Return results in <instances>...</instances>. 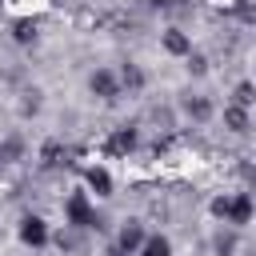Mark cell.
<instances>
[{"instance_id":"6da1fadb","label":"cell","mask_w":256,"mask_h":256,"mask_svg":"<svg viewBox=\"0 0 256 256\" xmlns=\"http://www.w3.org/2000/svg\"><path fill=\"white\" fill-rule=\"evenodd\" d=\"M216 216H228L232 224H244L252 216V200L248 196H236V200H216Z\"/></svg>"},{"instance_id":"5b68a950","label":"cell","mask_w":256,"mask_h":256,"mask_svg":"<svg viewBox=\"0 0 256 256\" xmlns=\"http://www.w3.org/2000/svg\"><path fill=\"white\" fill-rule=\"evenodd\" d=\"M132 144H136V136H132V132L124 128V132H116V140H112V152H128Z\"/></svg>"},{"instance_id":"3957f363","label":"cell","mask_w":256,"mask_h":256,"mask_svg":"<svg viewBox=\"0 0 256 256\" xmlns=\"http://www.w3.org/2000/svg\"><path fill=\"white\" fill-rule=\"evenodd\" d=\"M92 88H96L100 96H116V84H112L108 72H96V76H92Z\"/></svg>"},{"instance_id":"9c48e42d","label":"cell","mask_w":256,"mask_h":256,"mask_svg":"<svg viewBox=\"0 0 256 256\" xmlns=\"http://www.w3.org/2000/svg\"><path fill=\"white\" fill-rule=\"evenodd\" d=\"M228 124H232V128H244V112L232 108V112H228Z\"/></svg>"},{"instance_id":"7a4b0ae2","label":"cell","mask_w":256,"mask_h":256,"mask_svg":"<svg viewBox=\"0 0 256 256\" xmlns=\"http://www.w3.org/2000/svg\"><path fill=\"white\" fill-rule=\"evenodd\" d=\"M20 236H24V244H44V224H40V220L32 216V220H24Z\"/></svg>"},{"instance_id":"277c9868","label":"cell","mask_w":256,"mask_h":256,"mask_svg":"<svg viewBox=\"0 0 256 256\" xmlns=\"http://www.w3.org/2000/svg\"><path fill=\"white\" fill-rule=\"evenodd\" d=\"M140 236H144V232H140V228H136V224H128V228H124V232H120V248H124V252H132V248H136V244H140Z\"/></svg>"},{"instance_id":"ba28073f","label":"cell","mask_w":256,"mask_h":256,"mask_svg":"<svg viewBox=\"0 0 256 256\" xmlns=\"http://www.w3.org/2000/svg\"><path fill=\"white\" fill-rule=\"evenodd\" d=\"M88 180H92V188H96V192H100V196H104V192H108V176H104V172H92V176H88Z\"/></svg>"},{"instance_id":"52a82bcc","label":"cell","mask_w":256,"mask_h":256,"mask_svg":"<svg viewBox=\"0 0 256 256\" xmlns=\"http://www.w3.org/2000/svg\"><path fill=\"white\" fill-rule=\"evenodd\" d=\"M164 44H168V52H188V40H184V36H176V32H172V36H164Z\"/></svg>"},{"instance_id":"8992f818","label":"cell","mask_w":256,"mask_h":256,"mask_svg":"<svg viewBox=\"0 0 256 256\" xmlns=\"http://www.w3.org/2000/svg\"><path fill=\"white\" fill-rule=\"evenodd\" d=\"M144 256H168V240H164V236L148 240V244H144Z\"/></svg>"}]
</instances>
